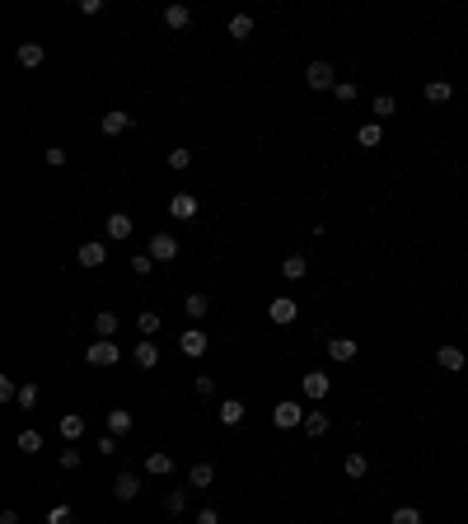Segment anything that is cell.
<instances>
[{"mask_svg":"<svg viewBox=\"0 0 468 524\" xmlns=\"http://www.w3.org/2000/svg\"><path fill=\"white\" fill-rule=\"evenodd\" d=\"M421 94H426V103H450V99H454V85H450V80H431Z\"/></svg>","mask_w":468,"mask_h":524,"instance_id":"cell-20","label":"cell"},{"mask_svg":"<svg viewBox=\"0 0 468 524\" xmlns=\"http://www.w3.org/2000/svg\"><path fill=\"white\" fill-rule=\"evenodd\" d=\"M0 402H19V384L15 379H0Z\"/></svg>","mask_w":468,"mask_h":524,"instance_id":"cell-41","label":"cell"},{"mask_svg":"<svg viewBox=\"0 0 468 524\" xmlns=\"http://www.w3.org/2000/svg\"><path fill=\"white\" fill-rule=\"evenodd\" d=\"M295 314H300V305L295 300H291V295H277V300H272V305H267V319H272V323H295Z\"/></svg>","mask_w":468,"mask_h":524,"instance_id":"cell-5","label":"cell"},{"mask_svg":"<svg viewBox=\"0 0 468 524\" xmlns=\"http://www.w3.org/2000/svg\"><path fill=\"white\" fill-rule=\"evenodd\" d=\"M61 468L66 473H75L80 468V449H61Z\"/></svg>","mask_w":468,"mask_h":524,"instance_id":"cell-43","label":"cell"},{"mask_svg":"<svg viewBox=\"0 0 468 524\" xmlns=\"http://www.w3.org/2000/svg\"><path fill=\"white\" fill-rule=\"evenodd\" d=\"M187 482H192V487H211V482H216V463H192V473H187Z\"/></svg>","mask_w":468,"mask_h":524,"instance_id":"cell-23","label":"cell"},{"mask_svg":"<svg viewBox=\"0 0 468 524\" xmlns=\"http://www.w3.org/2000/svg\"><path fill=\"white\" fill-rule=\"evenodd\" d=\"M342 468H346V478H365V468H370V459H365V454L356 449V454H346V463H342Z\"/></svg>","mask_w":468,"mask_h":524,"instance_id":"cell-32","label":"cell"},{"mask_svg":"<svg viewBox=\"0 0 468 524\" xmlns=\"http://www.w3.org/2000/svg\"><path fill=\"white\" fill-rule=\"evenodd\" d=\"M183 309H187V319H206V314H211V300H206V295H187Z\"/></svg>","mask_w":468,"mask_h":524,"instance_id":"cell-30","label":"cell"},{"mask_svg":"<svg viewBox=\"0 0 468 524\" xmlns=\"http://www.w3.org/2000/svg\"><path fill=\"white\" fill-rule=\"evenodd\" d=\"M164 164H169L173 173H183L187 164H192V150H169V154H164Z\"/></svg>","mask_w":468,"mask_h":524,"instance_id":"cell-34","label":"cell"},{"mask_svg":"<svg viewBox=\"0 0 468 524\" xmlns=\"http://www.w3.org/2000/svg\"><path fill=\"white\" fill-rule=\"evenodd\" d=\"M164 24H169L173 33L192 29V10H187V5H169V10H164Z\"/></svg>","mask_w":468,"mask_h":524,"instance_id":"cell-18","label":"cell"},{"mask_svg":"<svg viewBox=\"0 0 468 524\" xmlns=\"http://www.w3.org/2000/svg\"><path fill=\"white\" fill-rule=\"evenodd\" d=\"M131 272H136V277H150V272H155V258H150V253H136V258H131Z\"/></svg>","mask_w":468,"mask_h":524,"instance_id":"cell-37","label":"cell"},{"mask_svg":"<svg viewBox=\"0 0 468 524\" xmlns=\"http://www.w3.org/2000/svg\"><path fill=\"white\" fill-rule=\"evenodd\" d=\"M19 449H24V454H38V449H43V435L38 431H19V440H15Z\"/></svg>","mask_w":468,"mask_h":524,"instance_id":"cell-35","label":"cell"},{"mask_svg":"<svg viewBox=\"0 0 468 524\" xmlns=\"http://www.w3.org/2000/svg\"><path fill=\"white\" fill-rule=\"evenodd\" d=\"M159 323H164V319H159L155 309H145V314L136 319V333H140V337H155V333H159Z\"/></svg>","mask_w":468,"mask_h":524,"instance_id":"cell-28","label":"cell"},{"mask_svg":"<svg viewBox=\"0 0 468 524\" xmlns=\"http://www.w3.org/2000/svg\"><path fill=\"white\" fill-rule=\"evenodd\" d=\"M47 164H52V169H61L66 164V145H47V154H43Z\"/></svg>","mask_w":468,"mask_h":524,"instance_id":"cell-40","label":"cell"},{"mask_svg":"<svg viewBox=\"0 0 468 524\" xmlns=\"http://www.w3.org/2000/svg\"><path fill=\"white\" fill-rule=\"evenodd\" d=\"M164 510H169V515H183L187 510V492H169L164 496Z\"/></svg>","mask_w":468,"mask_h":524,"instance_id":"cell-38","label":"cell"},{"mask_svg":"<svg viewBox=\"0 0 468 524\" xmlns=\"http://www.w3.org/2000/svg\"><path fill=\"white\" fill-rule=\"evenodd\" d=\"M47 524H75V515H71V506H57L47 515Z\"/></svg>","mask_w":468,"mask_h":524,"instance_id":"cell-42","label":"cell"},{"mask_svg":"<svg viewBox=\"0 0 468 524\" xmlns=\"http://www.w3.org/2000/svg\"><path fill=\"white\" fill-rule=\"evenodd\" d=\"M85 431H89V421H85L80 412H61V440H66V445H75Z\"/></svg>","mask_w":468,"mask_h":524,"instance_id":"cell-11","label":"cell"},{"mask_svg":"<svg viewBox=\"0 0 468 524\" xmlns=\"http://www.w3.org/2000/svg\"><path fill=\"white\" fill-rule=\"evenodd\" d=\"M178 351H183V356H192V361H197V356H206V351H211V337H206L202 328H187L183 337H178Z\"/></svg>","mask_w":468,"mask_h":524,"instance_id":"cell-4","label":"cell"},{"mask_svg":"<svg viewBox=\"0 0 468 524\" xmlns=\"http://www.w3.org/2000/svg\"><path fill=\"white\" fill-rule=\"evenodd\" d=\"M197 393H216V379H211V374H197Z\"/></svg>","mask_w":468,"mask_h":524,"instance_id":"cell-46","label":"cell"},{"mask_svg":"<svg viewBox=\"0 0 468 524\" xmlns=\"http://www.w3.org/2000/svg\"><path fill=\"white\" fill-rule=\"evenodd\" d=\"M131 230H136V220L126 216V211H112L108 216V239H131Z\"/></svg>","mask_w":468,"mask_h":524,"instance_id":"cell-17","label":"cell"},{"mask_svg":"<svg viewBox=\"0 0 468 524\" xmlns=\"http://www.w3.org/2000/svg\"><path fill=\"white\" fill-rule=\"evenodd\" d=\"M389 524H421V510H417V506H398Z\"/></svg>","mask_w":468,"mask_h":524,"instance_id":"cell-36","label":"cell"},{"mask_svg":"<svg viewBox=\"0 0 468 524\" xmlns=\"http://www.w3.org/2000/svg\"><path fill=\"white\" fill-rule=\"evenodd\" d=\"M80 15H103V0H80Z\"/></svg>","mask_w":468,"mask_h":524,"instance_id":"cell-44","label":"cell"},{"mask_svg":"<svg viewBox=\"0 0 468 524\" xmlns=\"http://www.w3.org/2000/svg\"><path fill=\"white\" fill-rule=\"evenodd\" d=\"M145 473H150V478H169L173 473V454H164V449L145 454Z\"/></svg>","mask_w":468,"mask_h":524,"instance_id":"cell-14","label":"cell"},{"mask_svg":"<svg viewBox=\"0 0 468 524\" xmlns=\"http://www.w3.org/2000/svg\"><path fill=\"white\" fill-rule=\"evenodd\" d=\"M15 61L24 66V71H33V66H43L47 61V52H43V43H19V52H15Z\"/></svg>","mask_w":468,"mask_h":524,"instance_id":"cell-13","label":"cell"},{"mask_svg":"<svg viewBox=\"0 0 468 524\" xmlns=\"http://www.w3.org/2000/svg\"><path fill=\"white\" fill-rule=\"evenodd\" d=\"M436 365H440V370H454V374H459V370H464V351H459V347H440V351H436Z\"/></svg>","mask_w":468,"mask_h":524,"instance_id":"cell-21","label":"cell"},{"mask_svg":"<svg viewBox=\"0 0 468 524\" xmlns=\"http://www.w3.org/2000/svg\"><path fill=\"white\" fill-rule=\"evenodd\" d=\"M131 356H136V365H140V370H155V365H159V347H155L150 337H140Z\"/></svg>","mask_w":468,"mask_h":524,"instance_id":"cell-16","label":"cell"},{"mask_svg":"<svg viewBox=\"0 0 468 524\" xmlns=\"http://www.w3.org/2000/svg\"><path fill=\"white\" fill-rule=\"evenodd\" d=\"M197 211H202V206H197V197H192V192H173V197H169V216H173V220H192Z\"/></svg>","mask_w":468,"mask_h":524,"instance_id":"cell-8","label":"cell"},{"mask_svg":"<svg viewBox=\"0 0 468 524\" xmlns=\"http://www.w3.org/2000/svg\"><path fill=\"white\" fill-rule=\"evenodd\" d=\"M244 412H249V407H244L239 398H225V402H220V421H225V426H239V421H244Z\"/></svg>","mask_w":468,"mask_h":524,"instance_id":"cell-25","label":"cell"},{"mask_svg":"<svg viewBox=\"0 0 468 524\" xmlns=\"http://www.w3.org/2000/svg\"><path fill=\"white\" fill-rule=\"evenodd\" d=\"M126 431H131V412H122V407H112V412H108V435H117V440H122Z\"/></svg>","mask_w":468,"mask_h":524,"instance_id":"cell-26","label":"cell"},{"mask_svg":"<svg viewBox=\"0 0 468 524\" xmlns=\"http://www.w3.org/2000/svg\"><path fill=\"white\" fill-rule=\"evenodd\" d=\"M197 524H220V510H211V506L197 510Z\"/></svg>","mask_w":468,"mask_h":524,"instance_id":"cell-45","label":"cell"},{"mask_svg":"<svg viewBox=\"0 0 468 524\" xmlns=\"http://www.w3.org/2000/svg\"><path fill=\"white\" fill-rule=\"evenodd\" d=\"M75 262H80V267H103V262H108V248H103V239H89V244H80Z\"/></svg>","mask_w":468,"mask_h":524,"instance_id":"cell-9","label":"cell"},{"mask_svg":"<svg viewBox=\"0 0 468 524\" xmlns=\"http://www.w3.org/2000/svg\"><path fill=\"white\" fill-rule=\"evenodd\" d=\"M370 112H374V122H389L393 112H398V103H393V94H374Z\"/></svg>","mask_w":468,"mask_h":524,"instance_id":"cell-22","label":"cell"},{"mask_svg":"<svg viewBox=\"0 0 468 524\" xmlns=\"http://www.w3.org/2000/svg\"><path fill=\"white\" fill-rule=\"evenodd\" d=\"M332 94H337V103H351V99H356V85H351V80H337V89H332Z\"/></svg>","mask_w":468,"mask_h":524,"instance_id":"cell-39","label":"cell"},{"mask_svg":"<svg viewBox=\"0 0 468 524\" xmlns=\"http://www.w3.org/2000/svg\"><path fill=\"white\" fill-rule=\"evenodd\" d=\"M150 258H155V262H173V258H178V239H173L169 230H159L155 239H150Z\"/></svg>","mask_w":468,"mask_h":524,"instance_id":"cell-7","label":"cell"},{"mask_svg":"<svg viewBox=\"0 0 468 524\" xmlns=\"http://www.w3.org/2000/svg\"><path fill=\"white\" fill-rule=\"evenodd\" d=\"M230 38H234V43L253 38V15H234V19H230Z\"/></svg>","mask_w":468,"mask_h":524,"instance_id":"cell-27","label":"cell"},{"mask_svg":"<svg viewBox=\"0 0 468 524\" xmlns=\"http://www.w3.org/2000/svg\"><path fill=\"white\" fill-rule=\"evenodd\" d=\"M85 361H89L94 370H112V365L122 361V351H117V342H112V337H98V342H89Z\"/></svg>","mask_w":468,"mask_h":524,"instance_id":"cell-1","label":"cell"},{"mask_svg":"<svg viewBox=\"0 0 468 524\" xmlns=\"http://www.w3.org/2000/svg\"><path fill=\"white\" fill-rule=\"evenodd\" d=\"M94 333H98V337H112V333H117V314H112V309H103V314L94 319Z\"/></svg>","mask_w":468,"mask_h":524,"instance_id":"cell-31","label":"cell"},{"mask_svg":"<svg viewBox=\"0 0 468 524\" xmlns=\"http://www.w3.org/2000/svg\"><path fill=\"white\" fill-rule=\"evenodd\" d=\"M136 492H140L136 473H117V478H112V496H117V501H136Z\"/></svg>","mask_w":468,"mask_h":524,"instance_id":"cell-12","label":"cell"},{"mask_svg":"<svg viewBox=\"0 0 468 524\" xmlns=\"http://www.w3.org/2000/svg\"><path fill=\"white\" fill-rule=\"evenodd\" d=\"M38 402H43V388H38V384H19V407H24V412L38 407Z\"/></svg>","mask_w":468,"mask_h":524,"instance_id":"cell-33","label":"cell"},{"mask_svg":"<svg viewBox=\"0 0 468 524\" xmlns=\"http://www.w3.org/2000/svg\"><path fill=\"white\" fill-rule=\"evenodd\" d=\"M328 412H305V435H328Z\"/></svg>","mask_w":468,"mask_h":524,"instance_id":"cell-29","label":"cell"},{"mask_svg":"<svg viewBox=\"0 0 468 524\" xmlns=\"http://www.w3.org/2000/svg\"><path fill=\"white\" fill-rule=\"evenodd\" d=\"M272 426H281V431L305 426V407H300V402H277V407H272Z\"/></svg>","mask_w":468,"mask_h":524,"instance_id":"cell-3","label":"cell"},{"mask_svg":"<svg viewBox=\"0 0 468 524\" xmlns=\"http://www.w3.org/2000/svg\"><path fill=\"white\" fill-rule=\"evenodd\" d=\"M305 85H309V89H337V75H332L328 61H309L305 66Z\"/></svg>","mask_w":468,"mask_h":524,"instance_id":"cell-2","label":"cell"},{"mask_svg":"<svg viewBox=\"0 0 468 524\" xmlns=\"http://www.w3.org/2000/svg\"><path fill=\"white\" fill-rule=\"evenodd\" d=\"M300 388H305V398L323 402V398H328V388H332V379H328V370H309L305 379H300Z\"/></svg>","mask_w":468,"mask_h":524,"instance_id":"cell-6","label":"cell"},{"mask_svg":"<svg viewBox=\"0 0 468 524\" xmlns=\"http://www.w3.org/2000/svg\"><path fill=\"white\" fill-rule=\"evenodd\" d=\"M305 272H309V258H300V253H291V258L281 262V277H286V281H300Z\"/></svg>","mask_w":468,"mask_h":524,"instance_id":"cell-24","label":"cell"},{"mask_svg":"<svg viewBox=\"0 0 468 524\" xmlns=\"http://www.w3.org/2000/svg\"><path fill=\"white\" fill-rule=\"evenodd\" d=\"M328 356H332L337 365H346V361H356V342L351 337H328Z\"/></svg>","mask_w":468,"mask_h":524,"instance_id":"cell-15","label":"cell"},{"mask_svg":"<svg viewBox=\"0 0 468 524\" xmlns=\"http://www.w3.org/2000/svg\"><path fill=\"white\" fill-rule=\"evenodd\" d=\"M379 140H384V126H379V122H360V131H356V145H360V150H374Z\"/></svg>","mask_w":468,"mask_h":524,"instance_id":"cell-19","label":"cell"},{"mask_svg":"<svg viewBox=\"0 0 468 524\" xmlns=\"http://www.w3.org/2000/svg\"><path fill=\"white\" fill-rule=\"evenodd\" d=\"M0 524H19V510H0Z\"/></svg>","mask_w":468,"mask_h":524,"instance_id":"cell-47","label":"cell"},{"mask_svg":"<svg viewBox=\"0 0 468 524\" xmlns=\"http://www.w3.org/2000/svg\"><path fill=\"white\" fill-rule=\"evenodd\" d=\"M131 112H122V108H112V112H103V136H126L131 131Z\"/></svg>","mask_w":468,"mask_h":524,"instance_id":"cell-10","label":"cell"}]
</instances>
